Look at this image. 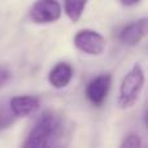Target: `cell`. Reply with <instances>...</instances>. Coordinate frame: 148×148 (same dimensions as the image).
<instances>
[{
  "label": "cell",
  "mask_w": 148,
  "mask_h": 148,
  "mask_svg": "<svg viewBox=\"0 0 148 148\" xmlns=\"http://www.w3.org/2000/svg\"><path fill=\"white\" fill-rule=\"evenodd\" d=\"M40 107L39 99L30 95L14 96L9 100V109L16 117H26L31 113L36 112Z\"/></svg>",
  "instance_id": "obj_7"
},
{
  "label": "cell",
  "mask_w": 148,
  "mask_h": 148,
  "mask_svg": "<svg viewBox=\"0 0 148 148\" xmlns=\"http://www.w3.org/2000/svg\"><path fill=\"white\" fill-rule=\"evenodd\" d=\"M148 21L147 18H140L130 25L125 26L120 33V40L126 46L134 47L146 36Z\"/></svg>",
  "instance_id": "obj_6"
},
{
  "label": "cell",
  "mask_w": 148,
  "mask_h": 148,
  "mask_svg": "<svg viewBox=\"0 0 148 148\" xmlns=\"http://www.w3.org/2000/svg\"><path fill=\"white\" fill-rule=\"evenodd\" d=\"M16 116L12 113L9 107L0 105V131L8 129L13 122H14Z\"/></svg>",
  "instance_id": "obj_10"
},
{
  "label": "cell",
  "mask_w": 148,
  "mask_h": 148,
  "mask_svg": "<svg viewBox=\"0 0 148 148\" xmlns=\"http://www.w3.org/2000/svg\"><path fill=\"white\" fill-rule=\"evenodd\" d=\"M112 84V77L110 74H100V75L92 78L86 87V96L90 101L96 107H100L105 101L109 88Z\"/></svg>",
  "instance_id": "obj_5"
},
{
  "label": "cell",
  "mask_w": 148,
  "mask_h": 148,
  "mask_svg": "<svg viewBox=\"0 0 148 148\" xmlns=\"http://www.w3.org/2000/svg\"><path fill=\"white\" fill-rule=\"evenodd\" d=\"M86 4L87 0H65V13L73 22H77L81 18Z\"/></svg>",
  "instance_id": "obj_9"
},
{
  "label": "cell",
  "mask_w": 148,
  "mask_h": 148,
  "mask_svg": "<svg viewBox=\"0 0 148 148\" xmlns=\"http://www.w3.org/2000/svg\"><path fill=\"white\" fill-rule=\"evenodd\" d=\"M10 78V73L7 69H3L0 68V87H3Z\"/></svg>",
  "instance_id": "obj_12"
},
{
  "label": "cell",
  "mask_w": 148,
  "mask_h": 148,
  "mask_svg": "<svg viewBox=\"0 0 148 148\" xmlns=\"http://www.w3.org/2000/svg\"><path fill=\"white\" fill-rule=\"evenodd\" d=\"M64 131L62 121L60 117L52 113L42 116V118L35 123L30 130L23 147L27 148H44L56 144V140L60 139Z\"/></svg>",
  "instance_id": "obj_1"
},
{
  "label": "cell",
  "mask_w": 148,
  "mask_h": 148,
  "mask_svg": "<svg viewBox=\"0 0 148 148\" xmlns=\"http://www.w3.org/2000/svg\"><path fill=\"white\" fill-rule=\"evenodd\" d=\"M139 147H142V139L140 136L135 135V134L127 135L121 143V148H139Z\"/></svg>",
  "instance_id": "obj_11"
},
{
  "label": "cell",
  "mask_w": 148,
  "mask_h": 148,
  "mask_svg": "<svg viewBox=\"0 0 148 148\" xmlns=\"http://www.w3.org/2000/svg\"><path fill=\"white\" fill-rule=\"evenodd\" d=\"M121 4L123 5V7H133V5H136L140 0H120Z\"/></svg>",
  "instance_id": "obj_13"
},
{
  "label": "cell",
  "mask_w": 148,
  "mask_h": 148,
  "mask_svg": "<svg viewBox=\"0 0 148 148\" xmlns=\"http://www.w3.org/2000/svg\"><path fill=\"white\" fill-rule=\"evenodd\" d=\"M61 17V5L57 0H36L30 8V18L35 23H51Z\"/></svg>",
  "instance_id": "obj_4"
},
{
  "label": "cell",
  "mask_w": 148,
  "mask_h": 148,
  "mask_svg": "<svg viewBox=\"0 0 148 148\" xmlns=\"http://www.w3.org/2000/svg\"><path fill=\"white\" fill-rule=\"evenodd\" d=\"M73 43L79 51L92 56H99L104 52L107 42L100 33L90 29H83L74 35Z\"/></svg>",
  "instance_id": "obj_3"
},
{
  "label": "cell",
  "mask_w": 148,
  "mask_h": 148,
  "mask_svg": "<svg viewBox=\"0 0 148 148\" xmlns=\"http://www.w3.org/2000/svg\"><path fill=\"white\" fill-rule=\"evenodd\" d=\"M144 86V72L139 64H135L123 77L120 86L117 104L121 109H130L136 104Z\"/></svg>",
  "instance_id": "obj_2"
},
{
  "label": "cell",
  "mask_w": 148,
  "mask_h": 148,
  "mask_svg": "<svg viewBox=\"0 0 148 148\" xmlns=\"http://www.w3.org/2000/svg\"><path fill=\"white\" fill-rule=\"evenodd\" d=\"M73 78V68L68 62L56 64L48 74V81L55 88H64Z\"/></svg>",
  "instance_id": "obj_8"
}]
</instances>
